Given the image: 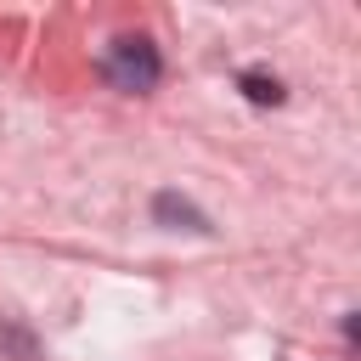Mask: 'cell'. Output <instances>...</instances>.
<instances>
[{
	"instance_id": "1",
	"label": "cell",
	"mask_w": 361,
	"mask_h": 361,
	"mask_svg": "<svg viewBox=\"0 0 361 361\" xmlns=\"http://www.w3.org/2000/svg\"><path fill=\"white\" fill-rule=\"evenodd\" d=\"M102 73L113 90H130V96H147L158 79H164V56L147 34H118L107 51H102Z\"/></svg>"
},
{
	"instance_id": "2",
	"label": "cell",
	"mask_w": 361,
	"mask_h": 361,
	"mask_svg": "<svg viewBox=\"0 0 361 361\" xmlns=\"http://www.w3.org/2000/svg\"><path fill=\"white\" fill-rule=\"evenodd\" d=\"M152 214H158L164 226H175V231H214V226L203 220V209H192L180 192H158V197H152Z\"/></svg>"
},
{
	"instance_id": "3",
	"label": "cell",
	"mask_w": 361,
	"mask_h": 361,
	"mask_svg": "<svg viewBox=\"0 0 361 361\" xmlns=\"http://www.w3.org/2000/svg\"><path fill=\"white\" fill-rule=\"evenodd\" d=\"M237 85H243V96H248L254 107H276V102H282V85H276L271 73H243Z\"/></svg>"
}]
</instances>
